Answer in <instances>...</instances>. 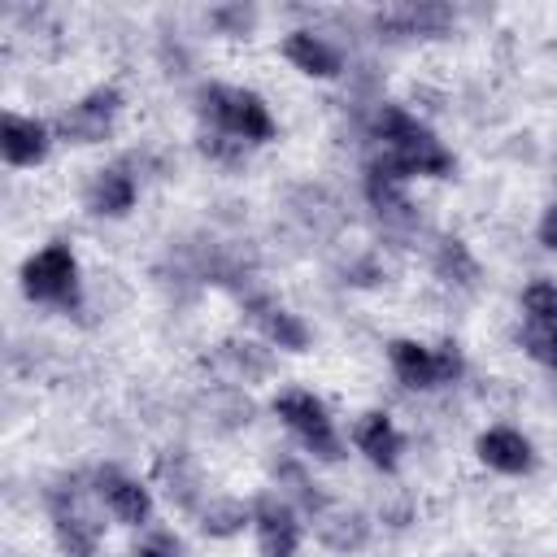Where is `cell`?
I'll return each instance as SVG.
<instances>
[{"instance_id": "6da1fadb", "label": "cell", "mask_w": 557, "mask_h": 557, "mask_svg": "<svg viewBox=\"0 0 557 557\" xmlns=\"http://www.w3.org/2000/svg\"><path fill=\"white\" fill-rule=\"evenodd\" d=\"M205 104H209V113H213L235 139H270V135H274V122H270L265 104H261L252 91L213 87V91H205Z\"/></svg>"}, {"instance_id": "7a4b0ae2", "label": "cell", "mask_w": 557, "mask_h": 557, "mask_svg": "<svg viewBox=\"0 0 557 557\" xmlns=\"http://www.w3.org/2000/svg\"><path fill=\"white\" fill-rule=\"evenodd\" d=\"M274 409H278V418H283L292 431L305 435V444H309L318 457H326V461L339 457V440H335V431H331V418H326L322 400H313L309 392H283V396L274 400Z\"/></svg>"}, {"instance_id": "3957f363", "label": "cell", "mask_w": 557, "mask_h": 557, "mask_svg": "<svg viewBox=\"0 0 557 557\" xmlns=\"http://www.w3.org/2000/svg\"><path fill=\"white\" fill-rule=\"evenodd\" d=\"M22 283L35 300H70L74 296V257L65 244H48L22 270Z\"/></svg>"}, {"instance_id": "277c9868", "label": "cell", "mask_w": 557, "mask_h": 557, "mask_svg": "<svg viewBox=\"0 0 557 557\" xmlns=\"http://www.w3.org/2000/svg\"><path fill=\"white\" fill-rule=\"evenodd\" d=\"M113 113H117V91H113V87H100V91H91L87 100H78L74 109H65V113L57 117V131H61L65 139H74V144H96V139H104Z\"/></svg>"}, {"instance_id": "5b68a950", "label": "cell", "mask_w": 557, "mask_h": 557, "mask_svg": "<svg viewBox=\"0 0 557 557\" xmlns=\"http://www.w3.org/2000/svg\"><path fill=\"white\" fill-rule=\"evenodd\" d=\"M257 535H261V553L265 557H292L296 553V540H300V527L292 518V509L274 496H261L257 505Z\"/></svg>"}, {"instance_id": "8992f818", "label": "cell", "mask_w": 557, "mask_h": 557, "mask_svg": "<svg viewBox=\"0 0 557 557\" xmlns=\"http://www.w3.org/2000/svg\"><path fill=\"white\" fill-rule=\"evenodd\" d=\"M0 152H4L9 165H35L48 152V131L39 122H30V117L9 113L0 122Z\"/></svg>"}, {"instance_id": "52a82bcc", "label": "cell", "mask_w": 557, "mask_h": 557, "mask_svg": "<svg viewBox=\"0 0 557 557\" xmlns=\"http://www.w3.org/2000/svg\"><path fill=\"white\" fill-rule=\"evenodd\" d=\"M479 457L492 466V470H505V474H518L531 466V444L509 431V426H496L487 435H479Z\"/></svg>"}, {"instance_id": "ba28073f", "label": "cell", "mask_w": 557, "mask_h": 557, "mask_svg": "<svg viewBox=\"0 0 557 557\" xmlns=\"http://www.w3.org/2000/svg\"><path fill=\"white\" fill-rule=\"evenodd\" d=\"M352 440H357V448H361V453H366L374 466H383V470H392V466H396L400 435H396V426H392L383 413H366V418L357 422Z\"/></svg>"}, {"instance_id": "9c48e42d", "label": "cell", "mask_w": 557, "mask_h": 557, "mask_svg": "<svg viewBox=\"0 0 557 557\" xmlns=\"http://www.w3.org/2000/svg\"><path fill=\"white\" fill-rule=\"evenodd\" d=\"M283 52H287V61H292L296 70H305V74H318V78H331V74L339 70V57H335V48H326V44H322L318 35H309V30H296V35H287Z\"/></svg>"}, {"instance_id": "30bf717a", "label": "cell", "mask_w": 557, "mask_h": 557, "mask_svg": "<svg viewBox=\"0 0 557 557\" xmlns=\"http://www.w3.org/2000/svg\"><path fill=\"white\" fill-rule=\"evenodd\" d=\"M387 352H392L396 374H400L409 387H435V383H440V366H435V352H431V348H422V344H413V339H396Z\"/></svg>"}, {"instance_id": "8fae6325", "label": "cell", "mask_w": 557, "mask_h": 557, "mask_svg": "<svg viewBox=\"0 0 557 557\" xmlns=\"http://www.w3.org/2000/svg\"><path fill=\"white\" fill-rule=\"evenodd\" d=\"M318 535L322 544L331 548H361L366 544V518L357 509H344V505H331L318 513Z\"/></svg>"}, {"instance_id": "7c38bea8", "label": "cell", "mask_w": 557, "mask_h": 557, "mask_svg": "<svg viewBox=\"0 0 557 557\" xmlns=\"http://www.w3.org/2000/svg\"><path fill=\"white\" fill-rule=\"evenodd\" d=\"M87 205H91L96 213L117 218V213H126V209L135 205V183H131L122 170H100V178H96L91 191H87Z\"/></svg>"}, {"instance_id": "4fadbf2b", "label": "cell", "mask_w": 557, "mask_h": 557, "mask_svg": "<svg viewBox=\"0 0 557 557\" xmlns=\"http://www.w3.org/2000/svg\"><path fill=\"white\" fill-rule=\"evenodd\" d=\"M100 492H104V505L113 509V518L122 522H144L148 518V492L131 479H117V474H100Z\"/></svg>"}, {"instance_id": "5bb4252c", "label": "cell", "mask_w": 557, "mask_h": 557, "mask_svg": "<svg viewBox=\"0 0 557 557\" xmlns=\"http://www.w3.org/2000/svg\"><path fill=\"white\" fill-rule=\"evenodd\" d=\"M252 522V509L244 505V500H235V496H218V500H209L205 509H200V527L209 531V535H235V531H244Z\"/></svg>"}, {"instance_id": "9a60e30c", "label": "cell", "mask_w": 557, "mask_h": 557, "mask_svg": "<svg viewBox=\"0 0 557 557\" xmlns=\"http://www.w3.org/2000/svg\"><path fill=\"white\" fill-rule=\"evenodd\" d=\"M257 322H261V331L270 335V344H278V348H287V352H300L305 344H309V331L296 322V313H287V309H274V305H265L261 313H257Z\"/></svg>"}, {"instance_id": "2e32d148", "label": "cell", "mask_w": 557, "mask_h": 557, "mask_svg": "<svg viewBox=\"0 0 557 557\" xmlns=\"http://www.w3.org/2000/svg\"><path fill=\"white\" fill-rule=\"evenodd\" d=\"M57 535L70 557H91V548H96V522L78 509H57Z\"/></svg>"}, {"instance_id": "e0dca14e", "label": "cell", "mask_w": 557, "mask_h": 557, "mask_svg": "<svg viewBox=\"0 0 557 557\" xmlns=\"http://www.w3.org/2000/svg\"><path fill=\"white\" fill-rule=\"evenodd\" d=\"M161 479H165V492H170V500H178V505H191L196 500V470H191V461L183 457V453H174V457H165L161 461Z\"/></svg>"}, {"instance_id": "ac0fdd59", "label": "cell", "mask_w": 557, "mask_h": 557, "mask_svg": "<svg viewBox=\"0 0 557 557\" xmlns=\"http://www.w3.org/2000/svg\"><path fill=\"white\" fill-rule=\"evenodd\" d=\"M435 270H440L444 278L470 283V278H474V257L466 252L461 239H440V248H435Z\"/></svg>"}, {"instance_id": "d6986e66", "label": "cell", "mask_w": 557, "mask_h": 557, "mask_svg": "<svg viewBox=\"0 0 557 557\" xmlns=\"http://www.w3.org/2000/svg\"><path fill=\"white\" fill-rule=\"evenodd\" d=\"M522 305L531 322H557V283H531L522 292Z\"/></svg>"}, {"instance_id": "ffe728a7", "label": "cell", "mask_w": 557, "mask_h": 557, "mask_svg": "<svg viewBox=\"0 0 557 557\" xmlns=\"http://www.w3.org/2000/svg\"><path fill=\"white\" fill-rule=\"evenodd\" d=\"M527 352L540 357L544 366H557V322H531L527 335H522Z\"/></svg>"}, {"instance_id": "44dd1931", "label": "cell", "mask_w": 557, "mask_h": 557, "mask_svg": "<svg viewBox=\"0 0 557 557\" xmlns=\"http://www.w3.org/2000/svg\"><path fill=\"white\" fill-rule=\"evenodd\" d=\"M183 544L170 535V531H148L139 544H135V557H178Z\"/></svg>"}, {"instance_id": "7402d4cb", "label": "cell", "mask_w": 557, "mask_h": 557, "mask_svg": "<svg viewBox=\"0 0 557 557\" xmlns=\"http://www.w3.org/2000/svg\"><path fill=\"white\" fill-rule=\"evenodd\" d=\"M231 357H235V366H239V370H248L252 379L270 370V361H265V357H257V352H252V344H231Z\"/></svg>"}, {"instance_id": "603a6c76", "label": "cell", "mask_w": 557, "mask_h": 557, "mask_svg": "<svg viewBox=\"0 0 557 557\" xmlns=\"http://www.w3.org/2000/svg\"><path fill=\"white\" fill-rule=\"evenodd\" d=\"M540 244L544 248H557V205L544 213V222H540Z\"/></svg>"}, {"instance_id": "cb8c5ba5", "label": "cell", "mask_w": 557, "mask_h": 557, "mask_svg": "<svg viewBox=\"0 0 557 557\" xmlns=\"http://www.w3.org/2000/svg\"><path fill=\"white\" fill-rule=\"evenodd\" d=\"M218 22H231L235 30H248V22H252V13H248V9H222V13H218Z\"/></svg>"}]
</instances>
